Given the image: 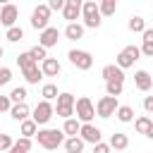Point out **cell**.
I'll return each instance as SVG.
<instances>
[{"mask_svg":"<svg viewBox=\"0 0 153 153\" xmlns=\"http://www.w3.org/2000/svg\"><path fill=\"white\" fill-rule=\"evenodd\" d=\"M65 134H62V129H50V127H43V129H38L36 131V141H38V146H43L45 151H55V148H60L62 143H65Z\"/></svg>","mask_w":153,"mask_h":153,"instance_id":"cell-1","label":"cell"},{"mask_svg":"<svg viewBox=\"0 0 153 153\" xmlns=\"http://www.w3.org/2000/svg\"><path fill=\"white\" fill-rule=\"evenodd\" d=\"M81 19H84V29H98L103 24V17L98 12V2L96 0L81 2Z\"/></svg>","mask_w":153,"mask_h":153,"instance_id":"cell-2","label":"cell"},{"mask_svg":"<svg viewBox=\"0 0 153 153\" xmlns=\"http://www.w3.org/2000/svg\"><path fill=\"white\" fill-rule=\"evenodd\" d=\"M74 115H76V120H79L81 124H91V120L96 117V105L91 103L88 96L76 98V103H74Z\"/></svg>","mask_w":153,"mask_h":153,"instance_id":"cell-3","label":"cell"},{"mask_svg":"<svg viewBox=\"0 0 153 153\" xmlns=\"http://www.w3.org/2000/svg\"><path fill=\"white\" fill-rule=\"evenodd\" d=\"M141 57V50H139V45H124L120 53H117V60H115V65L124 72L127 67H134V62Z\"/></svg>","mask_w":153,"mask_h":153,"instance_id":"cell-4","label":"cell"},{"mask_svg":"<svg viewBox=\"0 0 153 153\" xmlns=\"http://www.w3.org/2000/svg\"><path fill=\"white\" fill-rule=\"evenodd\" d=\"M74 103H76V98H74L69 91L60 93V96H57V103H55V115L62 117V120H69V117L74 115Z\"/></svg>","mask_w":153,"mask_h":153,"instance_id":"cell-5","label":"cell"},{"mask_svg":"<svg viewBox=\"0 0 153 153\" xmlns=\"http://www.w3.org/2000/svg\"><path fill=\"white\" fill-rule=\"evenodd\" d=\"M67 57H69V62H72L76 69H81V72H88V69L93 67V55H91L88 50H79V48H72V50L67 53Z\"/></svg>","mask_w":153,"mask_h":153,"instance_id":"cell-6","label":"cell"},{"mask_svg":"<svg viewBox=\"0 0 153 153\" xmlns=\"http://www.w3.org/2000/svg\"><path fill=\"white\" fill-rule=\"evenodd\" d=\"M31 26L36 31H43L50 26V7L43 2V5H36L33 12H31Z\"/></svg>","mask_w":153,"mask_h":153,"instance_id":"cell-7","label":"cell"},{"mask_svg":"<svg viewBox=\"0 0 153 153\" xmlns=\"http://www.w3.org/2000/svg\"><path fill=\"white\" fill-rule=\"evenodd\" d=\"M53 115H55V105L48 103V100H41V103H36V108H33V112H31V120H33L38 127H43V124L50 122Z\"/></svg>","mask_w":153,"mask_h":153,"instance_id":"cell-8","label":"cell"},{"mask_svg":"<svg viewBox=\"0 0 153 153\" xmlns=\"http://www.w3.org/2000/svg\"><path fill=\"white\" fill-rule=\"evenodd\" d=\"M117 108H120L117 98H112V96H103V98H98V103H96V115L103 117V120H108V117H112V115L117 112Z\"/></svg>","mask_w":153,"mask_h":153,"instance_id":"cell-9","label":"cell"},{"mask_svg":"<svg viewBox=\"0 0 153 153\" xmlns=\"http://www.w3.org/2000/svg\"><path fill=\"white\" fill-rule=\"evenodd\" d=\"M17 19H19V10H17V5L5 2V5L0 7V24L7 26V29H12V26H17Z\"/></svg>","mask_w":153,"mask_h":153,"instance_id":"cell-10","label":"cell"},{"mask_svg":"<svg viewBox=\"0 0 153 153\" xmlns=\"http://www.w3.org/2000/svg\"><path fill=\"white\" fill-rule=\"evenodd\" d=\"M57 41H60V29L57 26H48V29H43L41 31V36H38V45L41 48H53V45H57Z\"/></svg>","mask_w":153,"mask_h":153,"instance_id":"cell-11","label":"cell"},{"mask_svg":"<svg viewBox=\"0 0 153 153\" xmlns=\"http://www.w3.org/2000/svg\"><path fill=\"white\" fill-rule=\"evenodd\" d=\"M100 136H103V131L96 127V124H81V129H79V139L84 141V143H100Z\"/></svg>","mask_w":153,"mask_h":153,"instance_id":"cell-12","label":"cell"},{"mask_svg":"<svg viewBox=\"0 0 153 153\" xmlns=\"http://www.w3.org/2000/svg\"><path fill=\"white\" fill-rule=\"evenodd\" d=\"M62 17L67 19V24H74V22L81 17V0H65Z\"/></svg>","mask_w":153,"mask_h":153,"instance_id":"cell-13","label":"cell"},{"mask_svg":"<svg viewBox=\"0 0 153 153\" xmlns=\"http://www.w3.org/2000/svg\"><path fill=\"white\" fill-rule=\"evenodd\" d=\"M134 86L146 93V91L153 88V76H151L146 69H136V72H134Z\"/></svg>","mask_w":153,"mask_h":153,"instance_id":"cell-14","label":"cell"},{"mask_svg":"<svg viewBox=\"0 0 153 153\" xmlns=\"http://www.w3.org/2000/svg\"><path fill=\"white\" fill-rule=\"evenodd\" d=\"M100 76H103L105 81H120V84H124V72H122L117 65H105V67L100 69Z\"/></svg>","mask_w":153,"mask_h":153,"instance_id":"cell-15","label":"cell"},{"mask_svg":"<svg viewBox=\"0 0 153 153\" xmlns=\"http://www.w3.org/2000/svg\"><path fill=\"white\" fill-rule=\"evenodd\" d=\"M38 67H41L43 76H57V74H60V69H62V65L57 62V57H45Z\"/></svg>","mask_w":153,"mask_h":153,"instance_id":"cell-16","label":"cell"},{"mask_svg":"<svg viewBox=\"0 0 153 153\" xmlns=\"http://www.w3.org/2000/svg\"><path fill=\"white\" fill-rule=\"evenodd\" d=\"M29 115H31V108L26 103H17V105L10 108V117L14 122H24V120H29Z\"/></svg>","mask_w":153,"mask_h":153,"instance_id":"cell-17","label":"cell"},{"mask_svg":"<svg viewBox=\"0 0 153 153\" xmlns=\"http://www.w3.org/2000/svg\"><path fill=\"white\" fill-rule=\"evenodd\" d=\"M22 74H24L26 84H38V81L43 79V72H41V67H38V65H29V67H24V69H22Z\"/></svg>","mask_w":153,"mask_h":153,"instance_id":"cell-18","label":"cell"},{"mask_svg":"<svg viewBox=\"0 0 153 153\" xmlns=\"http://www.w3.org/2000/svg\"><path fill=\"white\" fill-rule=\"evenodd\" d=\"M108 146H110L112 151H120V153H122V151L129 146V136L122 134V131H115V134L110 136V143H108Z\"/></svg>","mask_w":153,"mask_h":153,"instance_id":"cell-19","label":"cell"},{"mask_svg":"<svg viewBox=\"0 0 153 153\" xmlns=\"http://www.w3.org/2000/svg\"><path fill=\"white\" fill-rule=\"evenodd\" d=\"M84 24H79V22H74V24H67L65 26V36L69 38V41H79V38H84Z\"/></svg>","mask_w":153,"mask_h":153,"instance_id":"cell-20","label":"cell"},{"mask_svg":"<svg viewBox=\"0 0 153 153\" xmlns=\"http://www.w3.org/2000/svg\"><path fill=\"white\" fill-rule=\"evenodd\" d=\"M36 131H38V124L29 117V120H24V122H19V134L24 136V139H33L36 136Z\"/></svg>","mask_w":153,"mask_h":153,"instance_id":"cell-21","label":"cell"},{"mask_svg":"<svg viewBox=\"0 0 153 153\" xmlns=\"http://www.w3.org/2000/svg\"><path fill=\"white\" fill-rule=\"evenodd\" d=\"M143 43H141V55H146V57H153V29H146L143 33Z\"/></svg>","mask_w":153,"mask_h":153,"instance_id":"cell-22","label":"cell"},{"mask_svg":"<svg viewBox=\"0 0 153 153\" xmlns=\"http://www.w3.org/2000/svg\"><path fill=\"white\" fill-rule=\"evenodd\" d=\"M62 146H65L67 153H84V141H81L79 136H67Z\"/></svg>","mask_w":153,"mask_h":153,"instance_id":"cell-23","label":"cell"},{"mask_svg":"<svg viewBox=\"0 0 153 153\" xmlns=\"http://www.w3.org/2000/svg\"><path fill=\"white\" fill-rule=\"evenodd\" d=\"M79 129H81V122L74 120V117L65 120V124H62V134L65 136H79Z\"/></svg>","mask_w":153,"mask_h":153,"instance_id":"cell-24","label":"cell"},{"mask_svg":"<svg viewBox=\"0 0 153 153\" xmlns=\"http://www.w3.org/2000/svg\"><path fill=\"white\" fill-rule=\"evenodd\" d=\"M115 10H117V0H100V2H98V12H100V17H112Z\"/></svg>","mask_w":153,"mask_h":153,"instance_id":"cell-25","label":"cell"},{"mask_svg":"<svg viewBox=\"0 0 153 153\" xmlns=\"http://www.w3.org/2000/svg\"><path fill=\"white\" fill-rule=\"evenodd\" d=\"M115 115H117V120H120V122H124V124L134 122V108H129V105H120Z\"/></svg>","mask_w":153,"mask_h":153,"instance_id":"cell-26","label":"cell"},{"mask_svg":"<svg viewBox=\"0 0 153 153\" xmlns=\"http://www.w3.org/2000/svg\"><path fill=\"white\" fill-rule=\"evenodd\" d=\"M151 124H153V120H151L148 115H141V117L134 120V129H136L139 134H143V136H146V131L151 129Z\"/></svg>","mask_w":153,"mask_h":153,"instance_id":"cell-27","label":"cell"},{"mask_svg":"<svg viewBox=\"0 0 153 153\" xmlns=\"http://www.w3.org/2000/svg\"><path fill=\"white\" fill-rule=\"evenodd\" d=\"M127 26H129V31H134V33H143V31H146V19L136 14V17H131V19H129V24H127Z\"/></svg>","mask_w":153,"mask_h":153,"instance_id":"cell-28","label":"cell"},{"mask_svg":"<svg viewBox=\"0 0 153 153\" xmlns=\"http://www.w3.org/2000/svg\"><path fill=\"white\" fill-rule=\"evenodd\" d=\"M41 96H43V100H48V103H50V100H57V96H60V93H57V86H55V84H43Z\"/></svg>","mask_w":153,"mask_h":153,"instance_id":"cell-29","label":"cell"},{"mask_svg":"<svg viewBox=\"0 0 153 153\" xmlns=\"http://www.w3.org/2000/svg\"><path fill=\"white\" fill-rule=\"evenodd\" d=\"M24 100H26V88L24 86H14L10 91V103L17 105V103H24Z\"/></svg>","mask_w":153,"mask_h":153,"instance_id":"cell-30","label":"cell"},{"mask_svg":"<svg viewBox=\"0 0 153 153\" xmlns=\"http://www.w3.org/2000/svg\"><path fill=\"white\" fill-rule=\"evenodd\" d=\"M5 38H7L10 43H19V41H24V29H22V26H12V29H7Z\"/></svg>","mask_w":153,"mask_h":153,"instance_id":"cell-31","label":"cell"},{"mask_svg":"<svg viewBox=\"0 0 153 153\" xmlns=\"http://www.w3.org/2000/svg\"><path fill=\"white\" fill-rule=\"evenodd\" d=\"M122 91H124V84H120V81H105V93L108 96L117 98V96H122Z\"/></svg>","mask_w":153,"mask_h":153,"instance_id":"cell-32","label":"cell"},{"mask_svg":"<svg viewBox=\"0 0 153 153\" xmlns=\"http://www.w3.org/2000/svg\"><path fill=\"white\" fill-rule=\"evenodd\" d=\"M29 55H31V57H33V62L38 65V62H43V60L48 57V50H45V48H41V45H33V48L29 50Z\"/></svg>","mask_w":153,"mask_h":153,"instance_id":"cell-33","label":"cell"},{"mask_svg":"<svg viewBox=\"0 0 153 153\" xmlns=\"http://www.w3.org/2000/svg\"><path fill=\"white\" fill-rule=\"evenodd\" d=\"M17 65H19V69H24V67L36 65V62H33V57H31V55H29V50H26V53H19V55H17Z\"/></svg>","mask_w":153,"mask_h":153,"instance_id":"cell-34","label":"cell"},{"mask_svg":"<svg viewBox=\"0 0 153 153\" xmlns=\"http://www.w3.org/2000/svg\"><path fill=\"white\" fill-rule=\"evenodd\" d=\"M31 146H33V141H31V139H24V136H19V139L14 141V148H19V151H24V153H29Z\"/></svg>","mask_w":153,"mask_h":153,"instance_id":"cell-35","label":"cell"},{"mask_svg":"<svg viewBox=\"0 0 153 153\" xmlns=\"http://www.w3.org/2000/svg\"><path fill=\"white\" fill-rule=\"evenodd\" d=\"M12 81V69L10 67H0V86H7Z\"/></svg>","mask_w":153,"mask_h":153,"instance_id":"cell-36","label":"cell"},{"mask_svg":"<svg viewBox=\"0 0 153 153\" xmlns=\"http://www.w3.org/2000/svg\"><path fill=\"white\" fill-rule=\"evenodd\" d=\"M14 146V139L10 136V134H2V139H0V151H10Z\"/></svg>","mask_w":153,"mask_h":153,"instance_id":"cell-37","label":"cell"},{"mask_svg":"<svg viewBox=\"0 0 153 153\" xmlns=\"http://www.w3.org/2000/svg\"><path fill=\"white\" fill-rule=\"evenodd\" d=\"M12 103H10V96H0V112H10Z\"/></svg>","mask_w":153,"mask_h":153,"instance_id":"cell-38","label":"cell"},{"mask_svg":"<svg viewBox=\"0 0 153 153\" xmlns=\"http://www.w3.org/2000/svg\"><path fill=\"white\" fill-rule=\"evenodd\" d=\"M93 153H112V148H110L108 143H103V141H100V143H96V146H93Z\"/></svg>","mask_w":153,"mask_h":153,"instance_id":"cell-39","label":"cell"},{"mask_svg":"<svg viewBox=\"0 0 153 153\" xmlns=\"http://www.w3.org/2000/svg\"><path fill=\"white\" fill-rule=\"evenodd\" d=\"M143 110H146L148 115H153V96H146V98H143Z\"/></svg>","mask_w":153,"mask_h":153,"instance_id":"cell-40","label":"cell"},{"mask_svg":"<svg viewBox=\"0 0 153 153\" xmlns=\"http://www.w3.org/2000/svg\"><path fill=\"white\" fill-rule=\"evenodd\" d=\"M45 5H48L50 12H53V10H62V7H65V0H50V2H45Z\"/></svg>","mask_w":153,"mask_h":153,"instance_id":"cell-41","label":"cell"},{"mask_svg":"<svg viewBox=\"0 0 153 153\" xmlns=\"http://www.w3.org/2000/svg\"><path fill=\"white\" fill-rule=\"evenodd\" d=\"M146 136H148V139H153V124H151V129L146 131Z\"/></svg>","mask_w":153,"mask_h":153,"instance_id":"cell-42","label":"cell"},{"mask_svg":"<svg viewBox=\"0 0 153 153\" xmlns=\"http://www.w3.org/2000/svg\"><path fill=\"white\" fill-rule=\"evenodd\" d=\"M7 153H24V151H19V148H14V146H12V148H10Z\"/></svg>","mask_w":153,"mask_h":153,"instance_id":"cell-43","label":"cell"},{"mask_svg":"<svg viewBox=\"0 0 153 153\" xmlns=\"http://www.w3.org/2000/svg\"><path fill=\"white\" fill-rule=\"evenodd\" d=\"M2 55H5V50H2V45H0V57H2Z\"/></svg>","mask_w":153,"mask_h":153,"instance_id":"cell-44","label":"cell"},{"mask_svg":"<svg viewBox=\"0 0 153 153\" xmlns=\"http://www.w3.org/2000/svg\"><path fill=\"white\" fill-rule=\"evenodd\" d=\"M0 139H2V134H0Z\"/></svg>","mask_w":153,"mask_h":153,"instance_id":"cell-45","label":"cell"},{"mask_svg":"<svg viewBox=\"0 0 153 153\" xmlns=\"http://www.w3.org/2000/svg\"><path fill=\"white\" fill-rule=\"evenodd\" d=\"M115 153H120V151H115Z\"/></svg>","mask_w":153,"mask_h":153,"instance_id":"cell-46","label":"cell"},{"mask_svg":"<svg viewBox=\"0 0 153 153\" xmlns=\"http://www.w3.org/2000/svg\"><path fill=\"white\" fill-rule=\"evenodd\" d=\"M48 153H50V151H48Z\"/></svg>","mask_w":153,"mask_h":153,"instance_id":"cell-47","label":"cell"}]
</instances>
